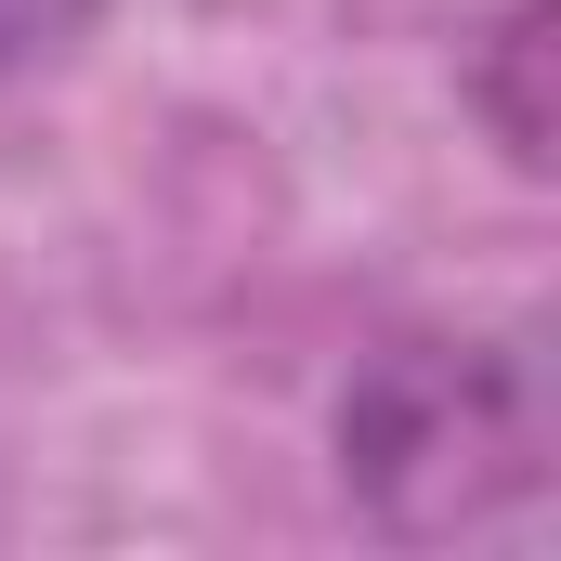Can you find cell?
Here are the masks:
<instances>
[{
    "instance_id": "1",
    "label": "cell",
    "mask_w": 561,
    "mask_h": 561,
    "mask_svg": "<svg viewBox=\"0 0 561 561\" xmlns=\"http://www.w3.org/2000/svg\"><path fill=\"white\" fill-rule=\"evenodd\" d=\"M340 483L379 536H536L549 510V353L510 340H379L340 392Z\"/></svg>"
},
{
    "instance_id": "2",
    "label": "cell",
    "mask_w": 561,
    "mask_h": 561,
    "mask_svg": "<svg viewBox=\"0 0 561 561\" xmlns=\"http://www.w3.org/2000/svg\"><path fill=\"white\" fill-rule=\"evenodd\" d=\"M536 66H549V0H510L496 39L470 53V105L496 118L510 170H549V92H536Z\"/></svg>"
},
{
    "instance_id": "3",
    "label": "cell",
    "mask_w": 561,
    "mask_h": 561,
    "mask_svg": "<svg viewBox=\"0 0 561 561\" xmlns=\"http://www.w3.org/2000/svg\"><path fill=\"white\" fill-rule=\"evenodd\" d=\"M105 0H0V79H26V66H53L79 26H92Z\"/></svg>"
}]
</instances>
